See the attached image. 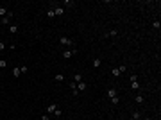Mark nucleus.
I'll list each match as a JSON object with an SVG mask.
<instances>
[{
    "label": "nucleus",
    "mask_w": 161,
    "mask_h": 120,
    "mask_svg": "<svg viewBox=\"0 0 161 120\" xmlns=\"http://www.w3.org/2000/svg\"><path fill=\"white\" fill-rule=\"evenodd\" d=\"M75 54H77V48H72V50H64V52H63V57H64V59H70V57L75 56Z\"/></svg>",
    "instance_id": "2"
},
{
    "label": "nucleus",
    "mask_w": 161,
    "mask_h": 120,
    "mask_svg": "<svg viewBox=\"0 0 161 120\" xmlns=\"http://www.w3.org/2000/svg\"><path fill=\"white\" fill-rule=\"evenodd\" d=\"M152 25H154V29H159V27H161V23H159V22H154Z\"/></svg>",
    "instance_id": "26"
},
{
    "label": "nucleus",
    "mask_w": 161,
    "mask_h": 120,
    "mask_svg": "<svg viewBox=\"0 0 161 120\" xmlns=\"http://www.w3.org/2000/svg\"><path fill=\"white\" fill-rule=\"evenodd\" d=\"M13 75H14V77H20V75H22V70L14 66V68H13Z\"/></svg>",
    "instance_id": "11"
},
{
    "label": "nucleus",
    "mask_w": 161,
    "mask_h": 120,
    "mask_svg": "<svg viewBox=\"0 0 161 120\" xmlns=\"http://www.w3.org/2000/svg\"><path fill=\"white\" fill-rule=\"evenodd\" d=\"M7 13H9V11H7V7H4V5H0V18H4V16L7 14Z\"/></svg>",
    "instance_id": "8"
},
{
    "label": "nucleus",
    "mask_w": 161,
    "mask_h": 120,
    "mask_svg": "<svg viewBox=\"0 0 161 120\" xmlns=\"http://www.w3.org/2000/svg\"><path fill=\"white\" fill-rule=\"evenodd\" d=\"M140 120H141V118H140ZM143 120H152V118H143Z\"/></svg>",
    "instance_id": "30"
},
{
    "label": "nucleus",
    "mask_w": 161,
    "mask_h": 120,
    "mask_svg": "<svg viewBox=\"0 0 161 120\" xmlns=\"http://www.w3.org/2000/svg\"><path fill=\"white\" fill-rule=\"evenodd\" d=\"M54 14H56V16H63V14H64V7H61V5H57V7L54 9Z\"/></svg>",
    "instance_id": "5"
},
{
    "label": "nucleus",
    "mask_w": 161,
    "mask_h": 120,
    "mask_svg": "<svg viewBox=\"0 0 161 120\" xmlns=\"http://www.w3.org/2000/svg\"><path fill=\"white\" fill-rule=\"evenodd\" d=\"M140 118H141L140 113H138V111H133V120H140Z\"/></svg>",
    "instance_id": "19"
},
{
    "label": "nucleus",
    "mask_w": 161,
    "mask_h": 120,
    "mask_svg": "<svg viewBox=\"0 0 161 120\" xmlns=\"http://www.w3.org/2000/svg\"><path fill=\"white\" fill-rule=\"evenodd\" d=\"M59 43L64 45V47H72V45H73V40H70V38H66V36H61L59 38Z\"/></svg>",
    "instance_id": "1"
},
{
    "label": "nucleus",
    "mask_w": 161,
    "mask_h": 120,
    "mask_svg": "<svg viewBox=\"0 0 161 120\" xmlns=\"http://www.w3.org/2000/svg\"><path fill=\"white\" fill-rule=\"evenodd\" d=\"M54 115H56V116H57V118H59V116H61V115H63V111H61V109H59V108H57V109H56V111H54Z\"/></svg>",
    "instance_id": "23"
},
{
    "label": "nucleus",
    "mask_w": 161,
    "mask_h": 120,
    "mask_svg": "<svg viewBox=\"0 0 161 120\" xmlns=\"http://www.w3.org/2000/svg\"><path fill=\"white\" fill-rule=\"evenodd\" d=\"M107 97H109V99H113V97H116V90L109 88V90H107Z\"/></svg>",
    "instance_id": "10"
},
{
    "label": "nucleus",
    "mask_w": 161,
    "mask_h": 120,
    "mask_svg": "<svg viewBox=\"0 0 161 120\" xmlns=\"http://www.w3.org/2000/svg\"><path fill=\"white\" fill-rule=\"evenodd\" d=\"M111 74H113L115 77H118V75H120V70H118V68H113V70H111Z\"/></svg>",
    "instance_id": "20"
},
{
    "label": "nucleus",
    "mask_w": 161,
    "mask_h": 120,
    "mask_svg": "<svg viewBox=\"0 0 161 120\" xmlns=\"http://www.w3.org/2000/svg\"><path fill=\"white\" fill-rule=\"evenodd\" d=\"M11 18H13V13H11V11H9V13H7V14H5V16H4V18H0V23H2V25H7V23H9V22H11Z\"/></svg>",
    "instance_id": "3"
},
{
    "label": "nucleus",
    "mask_w": 161,
    "mask_h": 120,
    "mask_svg": "<svg viewBox=\"0 0 161 120\" xmlns=\"http://www.w3.org/2000/svg\"><path fill=\"white\" fill-rule=\"evenodd\" d=\"M54 79H56L57 83H63V81H64V75H63V74H57V75L54 77Z\"/></svg>",
    "instance_id": "15"
},
{
    "label": "nucleus",
    "mask_w": 161,
    "mask_h": 120,
    "mask_svg": "<svg viewBox=\"0 0 161 120\" xmlns=\"http://www.w3.org/2000/svg\"><path fill=\"white\" fill-rule=\"evenodd\" d=\"M118 70H120V74H124L125 70H127V66H125V65H120V66H118Z\"/></svg>",
    "instance_id": "22"
},
{
    "label": "nucleus",
    "mask_w": 161,
    "mask_h": 120,
    "mask_svg": "<svg viewBox=\"0 0 161 120\" xmlns=\"http://www.w3.org/2000/svg\"><path fill=\"white\" fill-rule=\"evenodd\" d=\"M73 83H82V75H80V74H75V75H73Z\"/></svg>",
    "instance_id": "13"
},
{
    "label": "nucleus",
    "mask_w": 161,
    "mask_h": 120,
    "mask_svg": "<svg viewBox=\"0 0 161 120\" xmlns=\"http://www.w3.org/2000/svg\"><path fill=\"white\" fill-rule=\"evenodd\" d=\"M118 102H120V97H118V95H116V97H113V99H111V104H113V106H116Z\"/></svg>",
    "instance_id": "16"
},
{
    "label": "nucleus",
    "mask_w": 161,
    "mask_h": 120,
    "mask_svg": "<svg viewBox=\"0 0 161 120\" xmlns=\"http://www.w3.org/2000/svg\"><path fill=\"white\" fill-rule=\"evenodd\" d=\"M4 50H5V45L2 43V41H0V52H4Z\"/></svg>",
    "instance_id": "28"
},
{
    "label": "nucleus",
    "mask_w": 161,
    "mask_h": 120,
    "mask_svg": "<svg viewBox=\"0 0 161 120\" xmlns=\"http://www.w3.org/2000/svg\"><path fill=\"white\" fill-rule=\"evenodd\" d=\"M5 66H7V61L2 59V61H0V68H5Z\"/></svg>",
    "instance_id": "25"
},
{
    "label": "nucleus",
    "mask_w": 161,
    "mask_h": 120,
    "mask_svg": "<svg viewBox=\"0 0 161 120\" xmlns=\"http://www.w3.org/2000/svg\"><path fill=\"white\" fill-rule=\"evenodd\" d=\"M47 16H48V18H54V16H56V14H54V9H48V11H47Z\"/></svg>",
    "instance_id": "21"
},
{
    "label": "nucleus",
    "mask_w": 161,
    "mask_h": 120,
    "mask_svg": "<svg viewBox=\"0 0 161 120\" xmlns=\"http://www.w3.org/2000/svg\"><path fill=\"white\" fill-rule=\"evenodd\" d=\"M41 120H50V116H48V115H43V116H41Z\"/></svg>",
    "instance_id": "29"
},
{
    "label": "nucleus",
    "mask_w": 161,
    "mask_h": 120,
    "mask_svg": "<svg viewBox=\"0 0 161 120\" xmlns=\"http://www.w3.org/2000/svg\"><path fill=\"white\" fill-rule=\"evenodd\" d=\"M91 66H93V68H98V66H100V59H98V57H95V59L91 61Z\"/></svg>",
    "instance_id": "9"
},
{
    "label": "nucleus",
    "mask_w": 161,
    "mask_h": 120,
    "mask_svg": "<svg viewBox=\"0 0 161 120\" xmlns=\"http://www.w3.org/2000/svg\"><path fill=\"white\" fill-rule=\"evenodd\" d=\"M134 100H136V104H141V102H143V95H140V93H138V95L134 97Z\"/></svg>",
    "instance_id": "14"
},
{
    "label": "nucleus",
    "mask_w": 161,
    "mask_h": 120,
    "mask_svg": "<svg viewBox=\"0 0 161 120\" xmlns=\"http://www.w3.org/2000/svg\"><path fill=\"white\" fill-rule=\"evenodd\" d=\"M9 32H11V34H16V32H18V27H16V25H11V27H9Z\"/></svg>",
    "instance_id": "18"
},
{
    "label": "nucleus",
    "mask_w": 161,
    "mask_h": 120,
    "mask_svg": "<svg viewBox=\"0 0 161 120\" xmlns=\"http://www.w3.org/2000/svg\"><path fill=\"white\" fill-rule=\"evenodd\" d=\"M70 90H72V95H79V90H77V83H73V81H72V83H70Z\"/></svg>",
    "instance_id": "4"
},
{
    "label": "nucleus",
    "mask_w": 161,
    "mask_h": 120,
    "mask_svg": "<svg viewBox=\"0 0 161 120\" xmlns=\"http://www.w3.org/2000/svg\"><path fill=\"white\" fill-rule=\"evenodd\" d=\"M131 88H133V90H140V83H138V81L131 83Z\"/></svg>",
    "instance_id": "17"
},
{
    "label": "nucleus",
    "mask_w": 161,
    "mask_h": 120,
    "mask_svg": "<svg viewBox=\"0 0 161 120\" xmlns=\"http://www.w3.org/2000/svg\"><path fill=\"white\" fill-rule=\"evenodd\" d=\"M56 109H57L56 104H48V106H47V113H54Z\"/></svg>",
    "instance_id": "7"
},
{
    "label": "nucleus",
    "mask_w": 161,
    "mask_h": 120,
    "mask_svg": "<svg viewBox=\"0 0 161 120\" xmlns=\"http://www.w3.org/2000/svg\"><path fill=\"white\" fill-rule=\"evenodd\" d=\"M104 36H106V38H116V36H118V32L113 29V31H109L107 34H104Z\"/></svg>",
    "instance_id": "6"
},
{
    "label": "nucleus",
    "mask_w": 161,
    "mask_h": 120,
    "mask_svg": "<svg viewBox=\"0 0 161 120\" xmlns=\"http://www.w3.org/2000/svg\"><path fill=\"white\" fill-rule=\"evenodd\" d=\"M77 90H79V92H84L86 90V83H77Z\"/></svg>",
    "instance_id": "12"
},
{
    "label": "nucleus",
    "mask_w": 161,
    "mask_h": 120,
    "mask_svg": "<svg viewBox=\"0 0 161 120\" xmlns=\"http://www.w3.org/2000/svg\"><path fill=\"white\" fill-rule=\"evenodd\" d=\"M20 70H22V74H25L29 70V66H20Z\"/></svg>",
    "instance_id": "27"
},
{
    "label": "nucleus",
    "mask_w": 161,
    "mask_h": 120,
    "mask_svg": "<svg viewBox=\"0 0 161 120\" xmlns=\"http://www.w3.org/2000/svg\"><path fill=\"white\" fill-rule=\"evenodd\" d=\"M129 79H131V83H134V81H138V75H136V74H133V75L129 77Z\"/></svg>",
    "instance_id": "24"
}]
</instances>
